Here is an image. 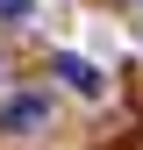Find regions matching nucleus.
I'll use <instances>...</instances> for the list:
<instances>
[{
    "label": "nucleus",
    "mask_w": 143,
    "mask_h": 150,
    "mask_svg": "<svg viewBox=\"0 0 143 150\" xmlns=\"http://www.w3.org/2000/svg\"><path fill=\"white\" fill-rule=\"evenodd\" d=\"M29 7L36 0H0V22H29Z\"/></svg>",
    "instance_id": "obj_3"
},
{
    "label": "nucleus",
    "mask_w": 143,
    "mask_h": 150,
    "mask_svg": "<svg viewBox=\"0 0 143 150\" xmlns=\"http://www.w3.org/2000/svg\"><path fill=\"white\" fill-rule=\"evenodd\" d=\"M50 71H57V79H64L72 93H86V100H93V93L107 86V79H100V71H93V64H86V57H72V50H57V57H50Z\"/></svg>",
    "instance_id": "obj_2"
},
{
    "label": "nucleus",
    "mask_w": 143,
    "mask_h": 150,
    "mask_svg": "<svg viewBox=\"0 0 143 150\" xmlns=\"http://www.w3.org/2000/svg\"><path fill=\"white\" fill-rule=\"evenodd\" d=\"M50 122V100L43 93H14L7 107H0V129H14V136H29V129H43Z\"/></svg>",
    "instance_id": "obj_1"
}]
</instances>
